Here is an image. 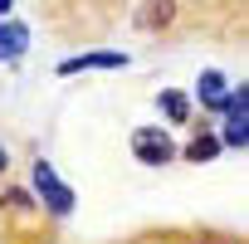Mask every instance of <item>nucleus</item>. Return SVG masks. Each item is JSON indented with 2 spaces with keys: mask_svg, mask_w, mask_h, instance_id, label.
I'll return each mask as SVG.
<instances>
[{
  "mask_svg": "<svg viewBox=\"0 0 249 244\" xmlns=\"http://www.w3.org/2000/svg\"><path fill=\"white\" fill-rule=\"evenodd\" d=\"M30 49V30L20 20H0V59H20Z\"/></svg>",
  "mask_w": 249,
  "mask_h": 244,
  "instance_id": "obj_5",
  "label": "nucleus"
},
{
  "mask_svg": "<svg viewBox=\"0 0 249 244\" xmlns=\"http://www.w3.org/2000/svg\"><path fill=\"white\" fill-rule=\"evenodd\" d=\"M10 5H15V0H0V10H10Z\"/></svg>",
  "mask_w": 249,
  "mask_h": 244,
  "instance_id": "obj_13",
  "label": "nucleus"
},
{
  "mask_svg": "<svg viewBox=\"0 0 249 244\" xmlns=\"http://www.w3.org/2000/svg\"><path fill=\"white\" fill-rule=\"evenodd\" d=\"M225 93H230V83H225V73L220 69H205L200 73V83H196V98L210 107V112H220V103H225Z\"/></svg>",
  "mask_w": 249,
  "mask_h": 244,
  "instance_id": "obj_4",
  "label": "nucleus"
},
{
  "mask_svg": "<svg viewBox=\"0 0 249 244\" xmlns=\"http://www.w3.org/2000/svg\"><path fill=\"white\" fill-rule=\"evenodd\" d=\"M132 157L147 161V166H166V161H176V142L161 127H137L132 132Z\"/></svg>",
  "mask_w": 249,
  "mask_h": 244,
  "instance_id": "obj_2",
  "label": "nucleus"
},
{
  "mask_svg": "<svg viewBox=\"0 0 249 244\" xmlns=\"http://www.w3.org/2000/svg\"><path fill=\"white\" fill-rule=\"evenodd\" d=\"M157 107H161V117L171 122V127L191 117V98H186L181 88H161V93H157Z\"/></svg>",
  "mask_w": 249,
  "mask_h": 244,
  "instance_id": "obj_6",
  "label": "nucleus"
},
{
  "mask_svg": "<svg viewBox=\"0 0 249 244\" xmlns=\"http://www.w3.org/2000/svg\"><path fill=\"white\" fill-rule=\"evenodd\" d=\"M220 112H225V117H244V112H249V88H230L225 103H220Z\"/></svg>",
  "mask_w": 249,
  "mask_h": 244,
  "instance_id": "obj_9",
  "label": "nucleus"
},
{
  "mask_svg": "<svg viewBox=\"0 0 249 244\" xmlns=\"http://www.w3.org/2000/svg\"><path fill=\"white\" fill-rule=\"evenodd\" d=\"M35 195H25V191H5V205H30Z\"/></svg>",
  "mask_w": 249,
  "mask_h": 244,
  "instance_id": "obj_11",
  "label": "nucleus"
},
{
  "mask_svg": "<svg viewBox=\"0 0 249 244\" xmlns=\"http://www.w3.org/2000/svg\"><path fill=\"white\" fill-rule=\"evenodd\" d=\"M244 142H249V122H244V117H230V122H225L220 147H244Z\"/></svg>",
  "mask_w": 249,
  "mask_h": 244,
  "instance_id": "obj_10",
  "label": "nucleus"
},
{
  "mask_svg": "<svg viewBox=\"0 0 249 244\" xmlns=\"http://www.w3.org/2000/svg\"><path fill=\"white\" fill-rule=\"evenodd\" d=\"M35 195L49 205V215H73V191L59 181V171L49 166V161H35Z\"/></svg>",
  "mask_w": 249,
  "mask_h": 244,
  "instance_id": "obj_1",
  "label": "nucleus"
},
{
  "mask_svg": "<svg viewBox=\"0 0 249 244\" xmlns=\"http://www.w3.org/2000/svg\"><path fill=\"white\" fill-rule=\"evenodd\" d=\"M220 152H225V147H220V137H215V132H200V137L186 147V161H215Z\"/></svg>",
  "mask_w": 249,
  "mask_h": 244,
  "instance_id": "obj_8",
  "label": "nucleus"
},
{
  "mask_svg": "<svg viewBox=\"0 0 249 244\" xmlns=\"http://www.w3.org/2000/svg\"><path fill=\"white\" fill-rule=\"evenodd\" d=\"M176 20V0H147V5H142V25L147 30H166Z\"/></svg>",
  "mask_w": 249,
  "mask_h": 244,
  "instance_id": "obj_7",
  "label": "nucleus"
},
{
  "mask_svg": "<svg viewBox=\"0 0 249 244\" xmlns=\"http://www.w3.org/2000/svg\"><path fill=\"white\" fill-rule=\"evenodd\" d=\"M83 69H127V54H122V49H93V54H73V59L59 64L64 78L69 73H83Z\"/></svg>",
  "mask_w": 249,
  "mask_h": 244,
  "instance_id": "obj_3",
  "label": "nucleus"
},
{
  "mask_svg": "<svg viewBox=\"0 0 249 244\" xmlns=\"http://www.w3.org/2000/svg\"><path fill=\"white\" fill-rule=\"evenodd\" d=\"M5 161H10V157H5V147H0V171H5Z\"/></svg>",
  "mask_w": 249,
  "mask_h": 244,
  "instance_id": "obj_12",
  "label": "nucleus"
}]
</instances>
